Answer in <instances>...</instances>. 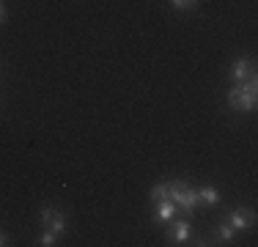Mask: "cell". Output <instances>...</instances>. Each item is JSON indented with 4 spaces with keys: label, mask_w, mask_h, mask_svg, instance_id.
Returning <instances> with one entry per match:
<instances>
[{
    "label": "cell",
    "mask_w": 258,
    "mask_h": 247,
    "mask_svg": "<svg viewBox=\"0 0 258 247\" xmlns=\"http://www.w3.org/2000/svg\"><path fill=\"white\" fill-rule=\"evenodd\" d=\"M165 190H168V198L173 201L176 212H181L184 217H192L195 206H198V193L187 181H165Z\"/></svg>",
    "instance_id": "6da1fadb"
},
{
    "label": "cell",
    "mask_w": 258,
    "mask_h": 247,
    "mask_svg": "<svg viewBox=\"0 0 258 247\" xmlns=\"http://www.w3.org/2000/svg\"><path fill=\"white\" fill-rule=\"evenodd\" d=\"M255 77H250L244 85H236V88L228 91V104L233 110H244V113H250V110L255 107Z\"/></svg>",
    "instance_id": "7a4b0ae2"
},
{
    "label": "cell",
    "mask_w": 258,
    "mask_h": 247,
    "mask_svg": "<svg viewBox=\"0 0 258 247\" xmlns=\"http://www.w3.org/2000/svg\"><path fill=\"white\" fill-rule=\"evenodd\" d=\"M41 220H44V225L50 228L55 236L66 231V220H63V214H60L58 209H41Z\"/></svg>",
    "instance_id": "3957f363"
},
{
    "label": "cell",
    "mask_w": 258,
    "mask_h": 247,
    "mask_svg": "<svg viewBox=\"0 0 258 247\" xmlns=\"http://www.w3.org/2000/svg\"><path fill=\"white\" fill-rule=\"evenodd\" d=\"M255 222V214L250 212V209H236V212L228 214V225L233 231H239V228H250Z\"/></svg>",
    "instance_id": "277c9868"
},
{
    "label": "cell",
    "mask_w": 258,
    "mask_h": 247,
    "mask_svg": "<svg viewBox=\"0 0 258 247\" xmlns=\"http://www.w3.org/2000/svg\"><path fill=\"white\" fill-rule=\"evenodd\" d=\"M187 236H189V222H187V220L170 222V228H168V242L184 244V242H187Z\"/></svg>",
    "instance_id": "5b68a950"
},
{
    "label": "cell",
    "mask_w": 258,
    "mask_h": 247,
    "mask_svg": "<svg viewBox=\"0 0 258 247\" xmlns=\"http://www.w3.org/2000/svg\"><path fill=\"white\" fill-rule=\"evenodd\" d=\"M154 203H157V214H154V220L159 222V225H168V222L173 220V214H176L173 201H170V198H162V201H154Z\"/></svg>",
    "instance_id": "8992f818"
},
{
    "label": "cell",
    "mask_w": 258,
    "mask_h": 247,
    "mask_svg": "<svg viewBox=\"0 0 258 247\" xmlns=\"http://www.w3.org/2000/svg\"><path fill=\"white\" fill-rule=\"evenodd\" d=\"M233 77H236V80H250V77H255L253 60H236V64H233Z\"/></svg>",
    "instance_id": "52a82bcc"
},
{
    "label": "cell",
    "mask_w": 258,
    "mask_h": 247,
    "mask_svg": "<svg viewBox=\"0 0 258 247\" xmlns=\"http://www.w3.org/2000/svg\"><path fill=\"white\" fill-rule=\"evenodd\" d=\"M220 201V193L214 187H204L198 190V203H204V206H214V203Z\"/></svg>",
    "instance_id": "ba28073f"
},
{
    "label": "cell",
    "mask_w": 258,
    "mask_h": 247,
    "mask_svg": "<svg viewBox=\"0 0 258 247\" xmlns=\"http://www.w3.org/2000/svg\"><path fill=\"white\" fill-rule=\"evenodd\" d=\"M217 236H223L225 242H231V239H233V228L231 225H220L217 228Z\"/></svg>",
    "instance_id": "9c48e42d"
},
{
    "label": "cell",
    "mask_w": 258,
    "mask_h": 247,
    "mask_svg": "<svg viewBox=\"0 0 258 247\" xmlns=\"http://www.w3.org/2000/svg\"><path fill=\"white\" fill-rule=\"evenodd\" d=\"M39 244H44V247H52V244H55V233H52V231H47V233H41V239H39Z\"/></svg>",
    "instance_id": "30bf717a"
},
{
    "label": "cell",
    "mask_w": 258,
    "mask_h": 247,
    "mask_svg": "<svg viewBox=\"0 0 258 247\" xmlns=\"http://www.w3.org/2000/svg\"><path fill=\"white\" fill-rule=\"evenodd\" d=\"M170 3H173L176 9H189V6H195V0H170Z\"/></svg>",
    "instance_id": "8fae6325"
},
{
    "label": "cell",
    "mask_w": 258,
    "mask_h": 247,
    "mask_svg": "<svg viewBox=\"0 0 258 247\" xmlns=\"http://www.w3.org/2000/svg\"><path fill=\"white\" fill-rule=\"evenodd\" d=\"M3 17H6V11H3V0H0V22H3Z\"/></svg>",
    "instance_id": "7c38bea8"
},
{
    "label": "cell",
    "mask_w": 258,
    "mask_h": 247,
    "mask_svg": "<svg viewBox=\"0 0 258 247\" xmlns=\"http://www.w3.org/2000/svg\"><path fill=\"white\" fill-rule=\"evenodd\" d=\"M6 244V233H0V247H3Z\"/></svg>",
    "instance_id": "4fadbf2b"
}]
</instances>
